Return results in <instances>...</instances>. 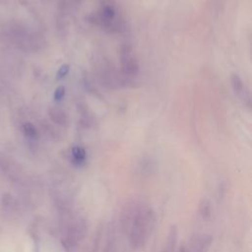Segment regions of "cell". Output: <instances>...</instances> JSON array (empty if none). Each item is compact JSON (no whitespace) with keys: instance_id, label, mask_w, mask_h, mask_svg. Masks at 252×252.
Listing matches in <instances>:
<instances>
[{"instance_id":"obj_1","label":"cell","mask_w":252,"mask_h":252,"mask_svg":"<svg viewBox=\"0 0 252 252\" xmlns=\"http://www.w3.org/2000/svg\"><path fill=\"white\" fill-rule=\"evenodd\" d=\"M121 223L134 248L144 246L151 237L156 224V215L152 207L141 201H132L125 206Z\"/></svg>"},{"instance_id":"obj_2","label":"cell","mask_w":252,"mask_h":252,"mask_svg":"<svg viewBox=\"0 0 252 252\" xmlns=\"http://www.w3.org/2000/svg\"><path fill=\"white\" fill-rule=\"evenodd\" d=\"M87 225L85 220L79 216H71L67 220L63 244L67 251H72L85 237Z\"/></svg>"},{"instance_id":"obj_3","label":"cell","mask_w":252,"mask_h":252,"mask_svg":"<svg viewBox=\"0 0 252 252\" xmlns=\"http://www.w3.org/2000/svg\"><path fill=\"white\" fill-rule=\"evenodd\" d=\"M121 66L123 74L127 77H136L139 73V63L130 47L125 46L121 51Z\"/></svg>"},{"instance_id":"obj_4","label":"cell","mask_w":252,"mask_h":252,"mask_svg":"<svg viewBox=\"0 0 252 252\" xmlns=\"http://www.w3.org/2000/svg\"><path fill=\"white\" fill-rule=\"evenodd\" d=\"M212 243V236L208 234H196L184 245L186 252H208Z\"/></svg>"},{"instance_id":"obj_5","label":"cell","mask_w":252,"mask_h":252,"mask_svg":"<svg viewBox=\"0 0 252 252\" xmlns=\"http://www.w3.org/2000/svg\"><path fill=\"white\" fill-rule=\"evenodd\" d=\"M116 16V10L112 4H103L98 14V21L103 25H109Z\"/></svg>"},{"instance_id":"obj_6","label":"cell","mask_w":252,"mask_h":252,"mask_svg":"<svg viewBox=\"0 0 252 252\" xmlns=\"http://www.w3.org/2000/svg\"><path fill=\"white\" fill-rule=\"evenodd\" d=\"M177 228L173 225L167 235L166 241L163 245L161 252H176V243H177Z\"/></svg>"},{"instance_id":"obj_7","label":"cell","mask_w":252,"mask_h":252,"mask_svg":"<svg viewBox=\"0 0 252 252\" xmlns=\"http://www.w3.org/2000/svg\"><path fill=\"white\" fill-rule=\"evenodd\" d=\"M71 155L73 158V160L77 163V164H82L85 162L86 158H87V153L85 151L84 148L80 147V146H75L72 148L71 150Z\"/></svg>"},{"instance_id":"obj_8","label":"cell","mask_w":252,"mask_h":252,"mask_svg":"<svg viewBox=\"0 0 252 252\" xmlns=\"http://www.w3.org/2000/svg\"><path fill=\"white\" fill-rule=\"evenodd\" d=\"M50 117L52 120L59 124H65L68 121V117L65 114V112L60 108H52L50 110Z\"/></svg>"},{"instance_id":"obj_9","label":"cell","mask_w":252,"mask_h":252,"mask_svg":"<svg viewBox=\"0 0 252 252\" xmlns=\"http://www.w3.org/2000/svg\"><path fill=\"white\" fill-rule=\"evenodd\" d=\"M22 129H23L24 134H25L28 138H30V139H36L37 136H38L36 128L34 127L33 124H32V123H30V122L25 123V124L23 125Z\"/></svg>"},{"instance_id":"obj_10","label":"cell","mask_w":252,"mask_h":252,"mask_svg":"<svg viewBox=\"0 0 252 252\" xmlns=\"http://www.w3.org/2000/svg\"><path fill=\"white\" fill-rule=\"evenodd\" d=\"M231 85H232V89L236 94L239 95L243 93V82L238 75L233 74L231 76Z\"/></svg>"},{"instance_id":"obj_11","label":"cell","mask_w":252,"mask_h":252,"mask_svg":"<svg viewBox=\"0 0 252 252\" xmlns=\"http://www.w3.org/2000/svg\"><path fill=\"white\" fill-rule=\"evenodd\" d=\"M70 71V66L68 64H63L57 71V75H56V79L57 80H61L63 78H65L68 73Z\"/></svg>"},{"instance_id":"obj_12","label":"cell","mask_w":252,"mask_h":252,"mask_svg":"<svg viewBox=\"0 0 252 252\" xmlns=\"http://www.w3.org/2000/svg\"><path fill=\"white\" fill-rule=\"evenodd\" d=\"M65 93H66V91H65V87L60 86V87L56 88V90H55V92H54V94H53L54 100H56V101L61 100V99L64 97Z\"/></svg>"},{"instance_id":"obj_13","label":"cell","mask_w":252,"mask_h":252,"mask_svg":"<svg viewBox=\"0 0 252 252\" xmlns=\"http://www.w3.org/2000/svg\"><path fill=\"white\" fill-rule=\"evenodd\" d=\"M101 228L98 229L97 231V235L95 236L94 240V243L92 245V248H91V252H97L98 248H99V243H100V237H101Z\"/></svg>"},{"instance_id":"obj_14","label":"cell","mask_w":252,"mask_h":252,"mask_svg":"<svg viewBox=\"0 0 252 252\" xmlns=\"http://www.w3.org/2000/svg\"><path fill=\"white\" fill-rule=\"evenodd\" d=\"M103 252H112V240H111V237L108 238Z\"/></svg>"}]
</instances>
